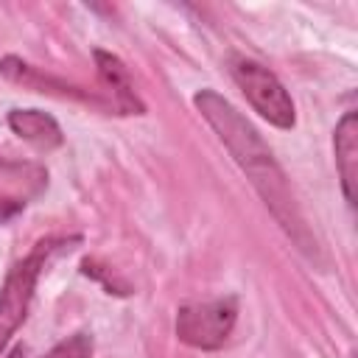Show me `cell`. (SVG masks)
Returning <instances> with one entry per match:
<instances>
[{
	"instance_id": "obj_1",
	"label": "cell",
	"mask_w": 358,
	"mask_h": 358,
	"mask_svg": "<svg viewBox=\"0 0 358 358\" xmlns=\"http://www.w3.org/2000/svg\"><path fill=\"white\" fill-rule=\"evenodd\" d=\"M193 103L201 112V117L213 126L218 140L227 145L232 159L241 165V171L249 176L252 187L260 193L263 204L277 218V224L285 229V235L305 255L313 257L316 255V238L310 235V229H308V224L299 213L296 196H294L280 162L274 159L271 148L257 134V129L215 90H199L193 95Z\"/></svg>"
},
{
	"instance_id": "obj_2",
	"label": "cell",
	"mask_w": 358,
	"mask_h": 358,
	"mask_svg": "<svg viewBox=\"0 0 358 358\" xmlns=\"http://www.w3.org/2000/svg\"><path fill=\"white\" fill-rule=\"evenodd\" d=\"M62 241L56 238H48V241H39L22 260H17L11 266V271L6 274L3 280V288H0V358L6 355V347L8 341L17 336V330L22 327L25 316H28V308H31V299H34V288H36V280L48 263V255L53 252V246H59Z\"/></svg>"
},
{
	"instance_id": "obj_3",
	"label": "cell",
	"mask_w": 358,
	"mask_h": 358,
	"mask_svg": "<svg viewBox=\"0 0 358 358\" xmlns=\"http://www.w3.org/2000/svg\"><path fill=\"white\" fill-rule=\"evenodd\" d=\"M229 73L260 117H266L277 129H294L296 123L294 101L282 87V81L268 67L246 56H229Z\"/></svg>"
},
{
	"instance_id": "obj_4",
	"label": "cell",
	"mask_w": 358,
	"mask_h": 358,
	"mask_svg": "<svg viewBox=\"0 0 358 358\" xmlns=\"http://www.w3.org/2000/svg\"><path fill=\"white\" fill-rule=\"evenodd\" d=\"M235 322H238L235 296L187 302L176 310V338L193 350H218L232 336Z\"/></svg>"
},
{
	"instance_id": "obj_5",
	"label": "cell",
	"mask_w": 358,
	"mask_h": 358,
	"mask_svg": "<svg viewBox=\"0 0 358 358\" xmlns=\"http://www.w3.org/2000/svg\"><path fill=\"white\" fill-rule=\"evenodd\" d=\"M0 73L8 81H14V84H20L25 90H34V92H48V95H56V98H73V101H84V103H101L87 90H81V87H76V84H70V81H64L59 76H50V73L39 70V67L17 59V56L0 59Z\"/></svg>"
},
{
	"instance_id": "obj_6",
	"label": "cell",
	"mask_w": 358,
	"mask_h": 358,
	"mask_svg": "<svg viewBox=\"0 0 358 358\" xmlns=\"http://www.w3.org/2000/svg\"><path fill=\"white\" fill-rule=\"evenodd\" d=\"M95 59V70H98V81L106 90V95L112 98V106L120 115H143L145 103L140 101L134 81L129 76V67L109 50H92Z\"/></svg>"
},
{
	"instance_id": "obj_7",
	"label": "cell",
	"mask_w": 358,
	"mask_h": 358,
	"mask_svg": "<svg viewBox=\"0 0 358 358\" xmlns=\"http://www.w3.org/2000/svg\"><path fill=\"white\" fill-rule=\"evenodd\" d=\"M333 148H336V171L341 176L344 199L355 204V182H358V115L355 112H344V117L336 123Z\"/></svg>"
},
{
	"instance_id": "obj_8",
	"label": "cell",
	"mask_w": 358,
	"mask_h": 358,
	"mask_svg": "<svg viewBox=\"0 0 358 358\" xmlns=\"http://www.w3.org/2000/svg\"><path fill=\"white\" fill-rule=\"evenodd\" d=\"M8 129L20 140L31 143L39 151H53L64 143L62 126L56 123L53 115L42 112V109H11L8 112Z\"/></svg>"
},
{
	"instance_id": "obj_9",
	"label": "cell",
	"mask_w": 358,
	"mask_h": 358,
	"mask_svg": "<svg viewBox=\"0 0 358 358\" xmlns=\"http://www.w3.org/2000/svg\"><path fill=\"white\" fill-rule=\"evenodd\" d=\"M42 358H92V336L90 333H73V336L62 338Z\"/></svg>"
},
{
	"instance_id": "obj_10",
	"label": "cell",
	"mask_w": 358,
	"mask_h": 358,
	"mask_svg": "<svg viewBox=\"0 0 358 358\" xmlns=\"http://www.w3.org/2000/svg\"><path fill=\"white\" fill-rule=\"evenodd\" d=\"M22 207H25L22 199H11V196H3L0 193V224L11 221L17 213H22Z\"/></svg>"
},
{
	"instance_id": "obj_11",
	"label": "cell",
	"mask_w": 358,
	"mask_h": 358,
	"mask_svg": "<svg viewBox=\"0 0 358 358\" xmlns=\"http://www.w3.org/2000/svg\"><path fill=\"white\" fill-rule=\"evenodd\" d=\"M3 358H25V347H22V344H17V347H11Z\"/></svg>"
}]
</instances>
